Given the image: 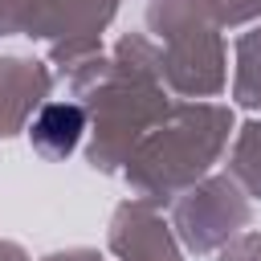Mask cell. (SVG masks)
Here are the masks:
<instances>
[{
  "instance_id": "1",
  "label": "cell",
  "mask_w": 261,
  "mask_h": 261,
  "mask_svg": "<svg viewBox=\"0 0 261 261\" xmlns=\"http://www.w3.org/2000/svg\"><path fill=\"white\" fill-rule=\"evenodd\" d=\"M82 130H86V114H82L77 106H69V102H53V106H45V110L33 118L29 139H33V147H37L41 155L61 159V155H69V151L77 147Z\"/></svg>"
}]
</instances>
